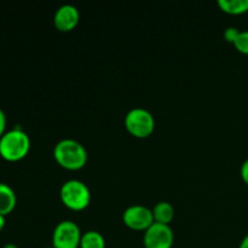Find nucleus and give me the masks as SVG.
Listing matches in <instances>:
<instances>
[{
  "instance_id": "obj_1",
  "label": "nucleus",
  "mask_w": 248,
  "mask_h": 248,
  "mask_svg": "<svg viewBox=\"0 0 248 248\" xmlns=\"http://www.w3.org/2000/svg\"><path fill=\"white\" fill-rule=\"evenodd\" d=\"M53 157L61 167L78 171L86 165L89 155L84 145L73 138H63L53 148Z\"/></svg>"
},
{
  "instance_id": "obj_2",
  "label": "nucleus",
  "mask_w": 248,
  "mask_h": 248,
  "mask_svg": "<svg viewBox=\"0 0 248 248\" xmlns=\"http://www.w3.org/2000/svg\"><path fill=\"white\" fill-rule=\"evenodd\" d=\"M31 138L21 128L6 131L0 138V156L10 162L19 161L28 155Z\"/></svg>"
},
{
  "instance_id": "obj_3",
  "label": "nucleus",
  "mask_w": 248,
  "mask_h": 248,
  "mask_svg": "<svg viewBox=\"0 0 248 248\" xmlns=\"http://www.w3.org/2000/svg\"><path fill=\"white\" fill-rule=\"evenodd\" d=\"M61 201L65 207L73 211H82L90 205L91 191L84 182L69 179L64 182L60 190Z\"/></svg>"
},
{
  "instance_id": "obj_4",
  "label": "nucleus",
  "mask_w": 248,
  "mask_h": 248,
  "mask_svg": "<svg viewBox=\"0 0 248 248\" xmlns=\"http://www.w3.org/2000/svg\"><path fill=\"white\" fill-rule=\"evenodd\" d=\"M125 127L135 137L147 138L154 132L155 119L147 109L133 108L126 114Z\"/></svg>"
},
{
  "instance_id": "obj_5",
  "label": "nucleus",
  "mask_w": 248,
  "mask_h": 248,
  "mask_svg": "<svg viewBox=\"0 0 248 248\" xmlns=\"http://www.w3.org/2000/svg\"><path fill=\"white\" fill-rule=\"evenodd\" d=\"M79 225L73 220H62L56 225L52 232V247L79 248L81 241Z\"/></svg>"
},
{
  "instance_id": "obj_6",
  "label": "nucleus",
  "mask_w": 248,
  "mask_h": 248,
  "mask_svg": "<svg viewBox=\"0 0 248 248\" xmlns=\"http://www.w3.org/2000/svg\"><path fill=\"white\" fill-rule=\"evenodd\" d=\"M173 242L174 234L172 228L155 222L145 230L143 236L145 248H172Z\"/></svg>"
},
{
  "instance_id": "obj_7",
  "label": "nucleus",
  "mask_w": 248,
  "mask_h": 248,
  "mask_svg": "<svg viewBox=\"0 0 248 248\" xmlns=\"http://www.w3.org/2000/svg\"><path fill=\"white\" fill-rule=\"evenodd\" d=\"M123 222L130 229L145 232L154 223L153 211L143 205L128 206L123 213Z\"/></svg>"
},
{
  "instance_id": "obj_8",
  "label": "nucleus",
  "mask_w": 248,
  "mask_h": 248,
  "mask_svg": "<svg viewBox=\"0 0 248 248\" xmlns=\"http://www.w3.org/2000/svg\"><path fill=\"white\" fill-rule=\"evenodd\" d=\"M80 21V12L77 6L64 4L58 7L53 16V24L61 31H70L78 26Z\"/></svg>"
},
{
  "instance_id": "obj_9",
  "label": "nucleus",
  "mask_w": 248,
  "mask_h": 248,
  "mask_svg": "<svg viewBox=\"0 0 248 248\" xmlns=\"http://www.w3.org/2000/svg\"><path fill=\"white\" fill-rule=\"evenodd\" d=\"M17 203L14 189L5 183H0V215L7 216L15 210Z\"/></svg>"
},
{
  "instance_id": "obj_10",
  "label": "nucleus",
  "mask_w": 248,
  "mask_h": 248,
  "mask_svg": "<svg viewBox=\"0 0 248 248\" xmlns=\"http://www.w3.org/2000/svg\"><path fill=\"white\" fill-rule=\"evenodd\" d=\"M153 217L155 223L170 225L174 218V207L167 201H160L153 208Z\"/></svg>"
},
{
  "instance_id": "obj_11",
  "label": "nucleus",
  "mask_w": 248,
  "mask_h": 248,
  "mask_svg": "<svg viewBox=\"0 0 248 248\" xmlns=\"http://www.w3.org/2000/svg\"><path fill=\"white\" fill-rule=\"evenodd\" d=\"M218 6L229 15H241L248 11V0H218Z\"/></svg>"
},
{
  "instance_id": "obj_12",
  "label": "nucleus",
  "mask_w": 248,
  "mask_h": 248,
  "mask_svg": "<svg viewBox=\"0 0 248 248\" xmlns=\"http://www.w3.org/2000/svg\"><path fill=\"white\" fill-rule=\"evenodd\" d=\"M80 248H106V239L101 232L89 230L82 234Z\"/></svg>"
},
{
  "instance_id": "obj_13",
  "label": "nucleus",
  "mask_w": 248,
  "mask_h": 248,
  "mask_svg": "<svg viewBox=\"0 0 248 248\" xmlns=\"http://www.w3.org/2000/svg\"><path fill=\"white\" fill-rule=\"evenodd\" d=\"M234 46L239 52L244 53V55H248V31H240L239 36L235 40Z\"/></svg>"
},
{
  "instance_id": "obj_14",
  "label": "nucleus",
  "mask_w": 248,
  "mask_h": 248,
  "mask_svg": "<svg viewBox=\"0 0 248 248\" xmlns=\"http://www.w3.org/2000/svg\"><path fill=\"white\" fill-rule=\"evenodd\" d=\"M240 31H239L236 27H228V28L224 31L225 40L229 41V43L234 44L235 40L237 39V36H239Z\"/></svg>"
},
{
  "instance_id": "obj_15",
  "label": "nucleus",
  "mask_w": 248,
  "mask_h": 248,
  "mask_svg": "<svg viewBox=\"0 0 248 248\" xmlns=\"http://www.w3.org/2000/svg\"><path fill=\"white\" fill-rule=\"evenodd\" d=\"M5 132H6V115L4 110L0 108V138L4 136Z\"/></svg>"
},
{
  "instance_id": "obj_16",
  "label": "nucleus",
  "mask_w": 248,
  "mask_h": 248,
  "mask_svg": "<svg viewBox=\"0 0 248 248\" xmlns=\"http://www.w3.org/2000/svg\"><path fill=\"white\" fill-rule=\"evenodd\" d=\"M240 173H241L242 181L248 186V159L245 160L244 164L241 165V171H240Z\"/></svg>"
},
{
  "instance_id": "obj_17",
  "label": "nucleus",
  "mask_w": 248,
  "mask_h": 248,
  "mask_svg": "<svg viewBox=\"0 0 248 248\" xmlns=\"http://www.w3.org/2000/svg\"><path fill=\"white\" fill-rule=\"evenodd\" d=\"M239 248H248V234L242 239V241L240 242Z\"/></svg>"
},
{
  "instance_id": "obj_18",
  "label": "nucleus",
  "mask_w": 248,
  "mask_h": 248,
  "mask_svg": "<svg viewBox=\"0 0 248 248\" xmlns=\"http://www.w3.org/2000/svg\"><path fill=\"white\" fill-rule=\"evenodd\" d=\"M4 227H5V217L0 215V232L4 229Z\"/></svg>"
},
{
  "instance_id": "obj_19",
  "label": "nucleus",
  "mask_w": 248,
  "mask_h": 248,
  "mask_svg": "<svg viewBox=\"0 0 248 248\" xmlns=\"http://www.w3.org/2000/svg\"><path fill=\"white\" fill-rule=\"evenodd\" d=\"M2 248H18V247H17V245L15 244H6Z\"/></svg>"
},
{
  "instance_id": "obj_20",
  "label": "nucleus",
  "mask_w": 248,
  "mask_h": 248,
  "mask_svg": "<svg viewBox=\"0 0 248 248\" xmlns=\"http://www.w3.org/2000/svg\"><path fill=\"white\" fill-rule=\"evenodd\" d=\"M46 248H55V247H52V246H51V247H46Z\"/></svg>"
}]
</instances>
